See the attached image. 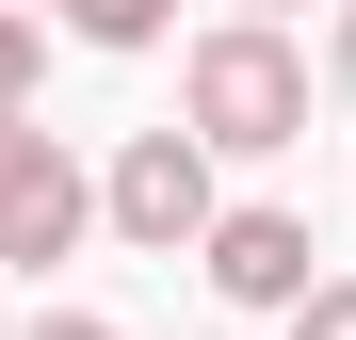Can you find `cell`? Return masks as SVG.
Here are the masks:
<instances>
[{
  "mask_svg": "<svg viewBox=\"0 0 356 340\" xmlns=\"http://www.w3.org/2000/svg\"><path fill=\"white\" fill-rule=\"evenodd\" d=\"M178 113H195V146H291L308 130V49L259 33V17H227L195 49V81H178Z\"/></svg>",
  "mask_w": 356,
  "mask_h": 340,
  "instance_id": "obj_1",
  "label": "cell"
},
{
  "mask_svg": "<svg viewBox=\"0 0 356 340\" xmlns=\"http://www.w3.org/2000/svg\"><path fill=\"white\" fill-rule=\"evenodd\" d=\"M97 211H113V243H146V259H195L211 243V146L195 130H130V146H113V179H97Z\"/></svg>",
  "mask_w": 356,
  "mask_h": 340,
  "instance_id": "obj_2",
  "label": "cell"
},
{
  "mask_svg": "<svg viewBox=\"0 0 356 340\" xmlns=\"http://www.w3.org/2000/svg\"><path fill=\"white\" fill-rule=\"evenodd\" d=\"M195 259H211V292H227V308H308V292H324V275H308V259H324V243H308V211H227Z\"/></svg>",
  "mask_w": 356,
  "mask_h": 340,
  "instance_id": "obj_3",
  "label": "cell"
},
{
  "mask_svg": "<svg viewBox=\"0 0 356 340\" xmlns=\"http://www.w3.org/2000/svg\"><path fill=\"white\" fill-rule=\"evenodd\" d=\"M81 227H97V179H81L65 146H33L17 179H0V275H49V259L81 243Z\"/></svg>",
  "mask_w": 356,
  "mask_h": 340,
  "instance_id": "obj_4",
  "label": "cell"
},
{
  "mask_svg": "<svg viewBox=\"0 0 356 340\" xmlns=\"http://www.w3.org/2000/svg\"><path fill=\"white\" fill-rule=\"evenodd\" d=\"M162 17H178V0H65L81 49H162Z\"/></svg>",
  "mask_w": 356,
  "mask_h": 340,
  "instance_id": "obj_5",
  "label": "cell"
},
{
  "mask_svg": "<svg viewBox=\"0 0 356 340\" xmlns=\"http://www.w3.org/2000/svg\"><path fill=\"white\" fill-rule=\"evenodd\" d=\"M291 340H356V275H324V292L291 308Z\"/></svg>",
  "mask_w": 356,
  "mask_h": 340,
  "instance_id": "obj_6",
  "label": "cell"
},
{
  "mask_svg": "<svg viewBox=\"0 0 356 340\" xmlns=\"http://www.w3.org/2000/svg\"><path fill=\"white\" fill-rule=\"evenodd\" d=\"M0 113H33V17H0Z\"/></svg>",
  "mask_w": 356,
  "mask_h": 340,
  "instance_id": "obj_7",
  "label": "cell"
},
{
  "mask_svg": "<svg viewBox=\"0 0 356 340\" xmlns=\"http://www.w3.org/2000/svg\"><path fill=\"white\" fill-rule=\"evenodd\" d=\"M33 146H49V130H33V113H0V179H17V162H33Z\"/></svg>",
  "mask_w": 356,
  "mask_h": 340,
  "instance_id": "obj_8",
  "label": "cell"
},
{
  "mask_svg": "<svg viewBox=\"0 0 356 340\" xmlns=\"http://www.w3.org/2000/svg\"><path fill=\"white\" fill-rule=\"evenodd\" d=\"M33 340H113V324H81V308H65V324H33Z\"/></svg>",
  "mask_w": 356,
  "mask_h": 340,
  "instance_id": "obj_9",
  "label": "cell"
},
{
  "mask_svg": "<svg viewBox=\"0 0 356 340\" xmlns=\"http://www.w3.org/2000/svg\"><path fill=\"white\" fill-rule=\"evenodd\" d=\"M340 81H356V17H340Z\"/></svg>",
  "mask_w": 356,
  "mask_h": 340,
  "instance_id": "obj_10",
  "label": "cell"
},
{
  "mask_svg": "<svg viewBox=\"0 0 356 340\" xmlns=\"http://www.w3.org/2000/svg\"><path fill=\"white\" fill-rule=\"evenodd\" d=\"M243 17H259V33H275V0H243Z\"/></svg>",
  "mask_w": 356,
  "mask_h": 340,
  "instance_id": "obj_11",
  "label": "cell"
}]
</instances>
